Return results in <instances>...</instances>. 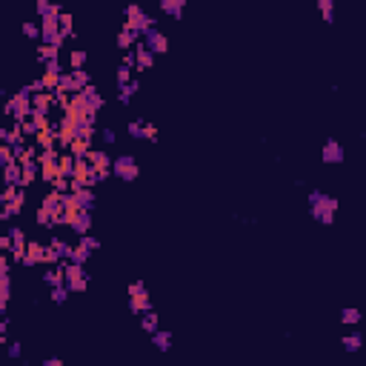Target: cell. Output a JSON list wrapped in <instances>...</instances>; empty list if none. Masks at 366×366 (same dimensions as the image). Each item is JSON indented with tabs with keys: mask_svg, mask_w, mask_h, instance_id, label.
<instances>
[{
	"mask_svg": "<svg viewBox=\"0 0 366 366\" xmlns=\"http://www.w3.org/2000/svg\"><path fill=\"white\" fill-rule=\"evenodd\" d=\"M152 344L158 352H169L172 349V332L169 329H155L152 332Z\"/></svg>",
	"mask_w": 366,
	"mask_h": 366,
	"instance_id": "22",
	"label": "cell"
},
{
	"mask_svg": "<svg viewBox=\"0 0 366 366\" xmlns=\"http://www.w3.org/2000/svg\"><path fill=\"white\" fill-rule=\"evenodd\" d=\"M123 63H126V66H132V69H135V52H126V58H123Z\"/></svg>",
	"mask_w": 366,
	"mask_h": 366,
	"instance_id": "53",
	"label": "cell"
},
{
	"mask_svg": "<svg viewBox=\"0 0 366 366\" xmlns=\"http://www.w3.org/2000/svg\"><path fill=\"white\" fill-rule=\"evenodd\" d=\"M63 283L69 286V292H86L89 286V275L80 263H72L66 260V269H63Z\"/></svg>",
	"mask_w": 366,
	"mask_h": 366,
	"instance_id": "2",
	"label": "cell"
},
{
	"mask_svg": "<svg viewBox=\"0 0 366 366\" xmlns=\"http://www.w3.org/2000/svg\"><path fill=\"white\" fill-rule=\"evenodd\" d=\"M146 140H149V143H158V140H160V137H158V129H155L152 123H146Z\"/></svg>",
	"mask_w": 366,
	"mask_h": 366,
	"instance_id": "52",
	"label": "cell"
},
{
	"mask_svg": "<svg viewBox=\"0 0 366 366\" xmlns=\"http://www.w3.org/2000/svg\"><path fill=\"white\" fill-rule=\"evenodd\" d=\"M340 344H344V352H358L360 346H363V337L355 332V335H344V340H340Z\"/></svg>",
	"mask_w": 366,
	"mask_h": 366,
	"instance_id": "35",
	"label": "cell"
},
{
	"mask_svg": "<svg viewBox=\"0 0 366 366\" xmlns=\"http://www.w3.org/2000/svg\"><path fill=\"white\" fill-rule=\"evenodd\" d=\"M86 52L83 49H75L72 55H69V69H83V66H86Z\"/></svg>",
	"mask_w": 366,
	"mask_h": 366,
	"instance_id": "38",
	"label": "cell"
},
{
	"mask_svg": "<svg viewBox=\"0 0 366 366\" xmlns=\"http://www.w3.org/2000/svg\"><path fill=\"white\" fill-rule=\"evenodd\" d=\"M46 72H52V75H60L63 72V66H60V60L55 58V60H46Z\"/></svg>",
	"mask_w": 366,
	"mask_h": 366,
	"instance_id": "50",
	"label": "cell"
},
{
	"mask_svg": "<svg viewBox=\"0 0 366 366\" xmlns=\"http://www.w3.org/2000/svg\"><path fill=\"white\" fill-rule=\"evenodd\" d=\"M9 243H12V246H9V252H12V260H15V263H20L23 252H26V243H29L20 226H12V229H9Z\"/></svg>",
	"mask_w": 366,
	"mask_h": 366,
	"instance_id": "12",
	"label": "cell"
},
{
	"mask_svg": "<svg viewBox=\"0 0 366 366\" xmlns=\"http://www.w3.org/2000/svg\"><path fill=\"white\" fill-rule=\"evenodd\" d=\"M58 29H60V35H63V37H72V35H75L72 15H63V12H60V17H58Z\"/></svg>",
	"mask_w": 366,
	"mask_h": 366,
	"instance_id": "37",
	"label": "cell"
},
{
	"mask_svg": "<svg viewBox=\"0 0 366 366\" xmlns=\"http://www.w3.org/2000/svg\"><path fill=\"white\" fill-rule=\"evenodd\" d=\"M80 94H83V101H86L89 106L94 109V112H101V109H103V94L97 92V86H92V83H89V86L80 89Z\"/></svg>",
	"mask_w": 366,
	"mask_h": 366,
	"instance_id": "20",
	"label": "cell"
},
{
	"mask_svg": "<svg viewBox=\"0 0 366 366\" xmlns=\"http://www.w3.org/2000/svg\"><path fill=\"white\" fill-rule=\"evenodd\" d=\"M94 192L89 186H83V189H72L69 192V206L72 209H86V212H92L94 209Z\"/></svg>",
	"mask_w": 366,
	"mask_h": 366,
	"instance_id": "10",
	"label": "cell"
},
{
	"mask_svg": "<svg viewBox=\"0 0 366 366\" xmlns=\"http://www.w3.org/2000/svg\"><path fill=\"white\" fill-rule=\"evenodd\" d=\"M52 183H55V189H58V192H69V189H72V180L63 178V175H55V180H52Z\"/></svg>",
	"mask_w": 366,
	"mask_h": 366,
	"instance_id": "47",
	"label": "cell"
},
{
	"mask_svg": "<svg viewBox=\"0 0 366 366\" xmlns=\"http://www.w3.org/2000/svg\"><path fill=\"white\" fill-rule=\"evenodd\" d=\"M112 175H115V178H120L123 183H132V180H137V175H140L137 158H132V155H120V158H115V160H112Z\"/></svg>",
	"mask_w": 366,
	"mask_h": 366,
	"instance_id": "3",
	"label": "cell"
},
{
	"mask_svg": "<svg viewBox=\"0 0 366 366\" xmlns=\"http://www.w3.org/2000/svg\"><path fill=\"white\" fill-rule=\"evenodd\" d=\"M89 163L94 166V169H112V158H109L103 149H94L89 152Z\"/></svg>",
	"mask_w": 366,
	"mask_h": 366,
	"instance_id": "25",
	"label": "cell"
},
{
	"mask_svg": "<svg viewBox=\"0 0 366 366\" xmlns=\"http://www.w3.org/2000/svg\"><path fill=\"white\" fill-rule=\"evenodd\" d=\"M6 326H9V323L3 321V318H0V335H6Z\"/></svg>",
	"mask_w": 366,
	"mask_h": 366,
	"instance_id": "56",
	"label": "cell"
},
{
	"mask_svg": "<svg viewBox=\"0 0 366 366\" xmlns=\"http://www.w3.org/2000/svg\"><path fill=\"white\" fill-rule=\"evenodd\" d=\"M0 318H3V309H0Z\"/></svg>",
	"mask_w": 366,
	"mask_h": 366,
	"instance_id": "58",
	"label": "cell"
},
{
	"mask_svg": "<svg viewBox=\"0 0 366 366\" xmlns=\"http://www.w3.org/2000/svg\"><path fill=\"white\" fill-rule=\"evenodd\" d=\"M69 226H72V232H75L78 237L89 235V232H92V212L69 206Z\"/></svg>",
	"mask_w": 366,
	"mask_h": 366,
	"instance_id": "7",
	"label": "cell"
},
{
	"mask_svg": "<svg viewBox=\"0 0 366 366\" xmlns=\"http://www.w3.org/2000/svg\"><path fill=\"white\" fill-rule=\"evenodd\" d=\"M66 115H72V117H97V112H94V109L83 101V94L78 92V94L69 97V103H66Z\"/></svg>",
	"mask_w": 366,
	"mask_h": 366,
	"instance_id": "11",
	"label": "cell"
},
{
	"mask_svg": "<svg viewBox=\"0 0 366 366\" xmlns=\"http://www.w3.org/2000/svg\"><path fill=\"white\" fill-rule=\"evenodd\" d=\"M0 272H9V258L0 252Z\"/></svg>",
	"mask_w": 366,
	"mask_h": 366,
	"instance_id": "54",
	"label": "cell"
},
{
	"mask_svg": "<svg viewBox=\"0 0 366 366\" xmlns=\"http://www.w3.org/2000/svg\"><path fill=\"white\" fill-rule=\"evenodd\" d=\"M126 132H129V137H135V140H146V120H129Z\"/></svg>",
	"mask_w": 366,
	"mask_h": 366,
	"instance_id": "30",
	"label": "cell"
},
{
	"mask_svg": "<svg viewBox=\"0 0 366 366\" xmlns=\"http://www.w3.org/2000/svg\"><path fill=\"white\" fill-rule=\"evenodd\" d=\"M58 52H60V49H55V46H40V49H37V58L46 63V60H55V58H58Z\"/></svg>",
	"mask_w": 366,
	"mask_h": 366,
	"instance_id": "43",
	"label": "cell"
},
{
	"mask_svg": "<svg viewBox=\"0 0 366 366\" xmlns=\"http://www.w3.org/2000/svg\"><path fill=\"white\" fill-rule=\"evenodd\" d=\"M75 163H78V158H75L72 152H63V155L58 158V175H63V178L72 180V175H75Z\"/></svg>",
	"mask_w": 366,
	"mask_h": 366,
	"instance_id": "21",
	"label": "cell"
},
{
	"mask_svg": "<svg viewBox=\"0 0 366 366\" xmlns=\"http://www.w3.org/2000/svg\"><path fill=\"white\" fill-rule=\"evenodd\" d=\"M37 15L43 17V15H60V6L58 3H52V0H37Z\"/></svg>",
	"mask_w": 366,
	"mask_h": 366,
	"instance_id": "36",
	"label": "cell"
},
{
	"mask_svg": "<svg viewBox=\"0 0 366 366\" xmlns=\"http://www.w3.org/2000/svg\"><path fill=\"white\" fill-rule=\"evenodd\" d=\"M149 309H152V298L146 292L129 295V312L132 315H143V312H149Z\"/></svg>",
	"mask_w": 366,
	"mask_h": 366,
	"instance_id": "16",
	"label": "cell"
},
{
	"mask_svg": "<svg viewBox=\"0 0 366 366\" xmlns=\"http://www.w3.org/2000/svg\"><path fill=\"white\" fill-rule=\"evenodd\" d=\"M335 212H337V201L332 194L321 192V189H312V192H309V215L315 217L318 223L329 226V223L335 221Z\"/></svg>",
	"mask_w": 366,
	"mask_h": 366,
	"instance_id": "1",
	"label": "cell"
},
{
	"mask_svg": "<svg viewBox=\"0 0 366 366\" xmlns=\"http://www.w3.org/2000/svg\"><path fill=\"white\" fill-rule=\"evenodd\" d=\"M46 258V246L43 243H37V240H29L26 243V252H23V258H20V266H37V263H43Z\"/></svg>",
	"mask_w": 366,
	"mask_h": 366,
	"instance_id": "13",
	"label": "cell"
},
{
	"mask_svg": "<svg viewBox=\"0 0 366 366\" xmlns=\"http://www.w3.org/2000/svg\"><path fill=\"white\" fill-rule=\"evenodd\" d=\"M80 246H83L86 252H97V249H101V240L92 237V235H83V237H80Z\"/></svg>",
	"mask_w": 366,
	"mask_h": 366,
	"instance_id": "44",
	"label": "cell"
},
{
	"mask_svg": "<svg viewBox=\"0 0 366 366\" xmlns=\"http://www.w3.org/2000/svg\"><path fill=\"white\" fill-rule=\"evenodd\" d=\"M35 221H37V226H43V229H52V226H55V215H52V212H49L46 206H40V209H37Z\"/></svg>",
	"mask_w": 366,
	"mask_h": 366,
	"instance_id": "33",
	"label": "cell"
},
{
	"mask_svg": "<svg viewBox=\"0 0 366 366\" xmlns=\"http://www.w3.org/2000/svg\"><path fill=\"white\" fill-rule=\"evenodd\" d=\"M3 94H6V92H3V86H0V97H3Z\"/></svg>",
	"mask_w": 366,
	"mask_h": 366,
	"instance_id": "57",
	"label": "cell"
},
{
	"mask_svg": "<svg viewBox=\"0 0 366 366\" xmlns=\"http://www.w3.org/2000/svg\"><path fill=\"white\" fill-rule=\"evenodd\" d=\"M140 43H143L146 49H149L152 55H155V58H158V55H166V52H169V37H166L163 32L158 29V26H149V29H146L143 35H140Z\"/></svg>",
	"mask_w": 366,
	"mask_h": 366,
	"instance_id": "5",
	"label": "cell"
},
{
	"mask_svg": "<svg viewBox=\"0 0 366 366\" xmlns=\"http://www.w3.org/2000/svg\"><path fill=\"white\" fill-rule=\"evenodd\" d=\"M20 166H23V180H20V186H29V183H35V178L40 175V163H37L35 158H26V160H20Z\"/></svg>",
	"mask_w": 366,
	"mask_h": 366,
	"instance_id": "18",
	"label": "cell"
},
{
	"mask_svg": "<svg viewBox=\"0 0 366 366\" xmlns=\"http://www.w3.org/2000/svg\"><path fill=\"white\" fill-rule=\"evenodd\" d=\"M23 35L29 37V40H37V37H40V26H37V23L23 20Z\"/></svg>",
	"mask_w": 366,
	"mask_h": 366,
	"instance_id": "45",
	"label": "cell"
},
{
	"mask_svg": "<svg viewBox=\"0 0 366 366\" xmlns=\"http://www.w3.org/2000/svg\"><path fill=\"white\" fill-rule=\"evenodd\" d=\"M32 109H46V112H49V109H52L49 92H35V94H32Z\"/></svg>",
	"mask_w": 366,
	"mask_h": 366,
	"instance_id": "34",
	"label": "cell"
},
{
	"mask_svg": "<svg viewBox=\"0 0 366 366\" xmlns=\"http://www.w3.org/2000/svg\"><path fill=\"white\" fill-rule=\"evenodd\" d=\"M137 40H140V37H137V32H132L129 26H123V29L115 35V46H117V49H123V52H129L132 46L137 43Z\"/></svg>",
	"mask_w": 366,
	"mask_h": 366,
	"instance_id": "17",
	"label": "cell"
},
{
	"mask_svg": "<svg viewBox=\"0 0 366 366\" xmlns=\"http://www.w3.org/2000/svg\"><path fill=\"white\" fill-rule=\"evenodd\" d=\"M129 80H132V66L120 63L117 66V72H115V83L117 86H123V83H129Z\"/></svg>",
	"mask_w": 366,
	"mask_h": 366,
	"instance_id": "40",
	"label": "cell"
},
{
	"mask_svg": "<svg viewBox=\"0 0 366 366\" xmlns=\"http://www.w3.org/2000/svg\"><path fill=\"white\" fill-rule=\"evenodd\" d=\"M20 355H23V344H20V340H12V344H9V349H6V358L17 360Z\"/></svg>",
	"mask_w": 366,
	"mask_h": 366,
	"instance_id": "46",
	"label": "cell"
},
{
	"mask_svg": "<svg viewBox=\"0 0 366 366\" xmlns=\"http://www.w3.org/2000/svg\"><path fill=\"white\" fill-rule=\"evenodd\" d=\"M58 149H43L40 152V158H37V163H40V178L46 180V183H52L55 180V175H58Z\"/></svg>",
	"mask_w": 366,
	"mask_h": 366,
	"instance_id": "8",
	"label": "cell"
},
{
	"mask_svg": "<svg viewBox=\"0 0 366 366\" xmlns=\"http://www.w3.org/2000/svg\"><path fill=\"white\" fill-rule=\"evenodd\" d=\"M140 326H143V332H155V329H160V318L155 315V309H149V312H143L140 315Z\"/></svg>",
	"mask_w": 366,
	"mask_h": 366,
	"instance_id": "26",
	"label": "cell"
},
{
	"mask_svg": "<svg viewBox=\"0 0 366 366\" xmlns=\"http://www.w3.org/2000/svg\"><path fill=\"white\" fill-rule=\"evenodd\" d=\"M89 258H92V252H86V249H83V246H72V249H69V258H66V260H72V263H80V266H86V260Z\"/></svg>",
	"mask_w": 366,
	"mask_h": 366,
	"instance_id": "27",
	"label": "cell"
},
{
	"mask_svg": "<svg viewBox=\"0 0 366 366\" xmlns=\"http://www.w3.org/2000/svg\"><path fill=\"white\" fill-rule=\"evenodd\" d=\"M140 292H146V283L143 280H132L129 283V295H140Z\"/></svg>",
	"mask_w": 366,
	"mask_h": 366,
	"instance_id": "51",
	"label": "cell"
},
{
	"mask_svg": "<svg viewBox=\"0 0 366 366\" xmlns=\"http://www.w3.org/2000/svg\"><path fill=\"white\" fill-rule=\"evenodd\" d=\"M6 115L12 117L15 123H23L26 117H32V101L29 97H20V94L9 97L6 101Z\"/></svg>",
	"mask_w": 366,
	"mask_h": 366,
	"instance_id": "6",
	"label": "cell"
},
{
	"mask_svg": "<svg viewBox=\"0 0 366 366\" xmlns=\"http://www.w3.org/2000/svg\"><path fill=\"white\" fill-rule=\"evenodd\" d=\"M101 140H103L106 146H112V143L117 140V132H115V129H103V132H101Z\"/></svg>",
	"mask_w": 366,
	"mask_h": 366,
	"instance_id": "49",
	"label": "cell"
},
{
	"mask_svg": "<svg viewBox=\"0 0 366 366\" xmlns=\"http://www.w3.org/2000/svg\"><path fill=\"white\" fill-rule=\"evenodd\" d=\"M132 49H135V66H137V72H146V69H152V66H155V55H152V52L146 49L140 40H137Z\"/></svg>",
	"mask_w": 366,
	"mask_h": 366,
	"instance_id": "14",
	"label": "cell"
},
{
	"mask_svg": "<svg viewBox=\"0 0 366 366\" xmlns=\"http://www.w3.org/2000/svg\"><path fill=\"white\" fill-rule=\"evenodd\" d=\"M32 123L37 126V132L49 129V112L46 109H32Z\"/></svg>",
	"mask_w": 366,
	"mask_h": 366,
	"instance_id": "31",
	"label": "cell"
},
{
	"mask_svg": "<svg viewBox=\"0 0 366 366\" xmlns=\"http://www.w3.org/2000/svg\"><path fill=\"white\" fill-rule=\"evenodd\" d=\"M9 163H15V155H12V146L0 143V169H3V166H9Z\"/></svg>",
	"mask_w": 366,
	"mask_h": 366,
	"instance_id": "42",
	"label": "cell"
},
{
	"mask_svg": "<svg viewBox=\"0 0 366 366\" xmlns=\"http://www.w3.org/2000/svg\"><path fill=\"white\" fill-rule=\"evenodd\" d=\"M0 172H3V180H6V186H20V180H23V166H20V160H15V163L3 166Z\"/></svg>",
	"mask_w": 366,
	"mask_h": 366,
	"instance_id": "15",
	"label": "cell"
},
{
	"mask_svg": "<svg viewBox=\"0 0 366 366\" xmlns=\"http://www.w3.org/2000/svg\"><path fill=\"white\" fill-rule=\"evenodd\" d=\"M340 323H346V326H355V323H360V309H355V306L340 309Z\"/></svg>",
	"mask_w": 366,
	"mask_h": 366,
	"instance_id": "32",
	"label": "cell"
},
{
	"mask_svg": "<svg viewBox=\"0 0 366 366\" xmlns=\"http://www.w3.org/2000/svg\"><path fill=\"white\" fill-rule=\"evenodd\" d=\"M20 132H23L26 137H37V126L32 123V117H26V120L20 123Z\"/></svg>",
	"mask_w": 366,
	"mask_h": 366,
	"instance_id": "48",
	"label": "cell"
},
{
	"mask_svg": "<svg viewBox=\"0 0 366 366\" xmlns=\"http://www.w3.org/2000/svg\"><path fill=\"white\" fill-rule=\"evenodd\" d=\"M132 3H135V0H132Z\"/></svg>",
	"mask_w": 366,
	"mask_h": 366,
	"instance_id": "59",
	"label": "cell"
},
{
	"mask_svg": "<svg viewBox=\"0 0 366 366\" xmlns=\"http://www.w3.org/2000/svg\"><path fill=\"white\" fill-rule=\"evenodd\" d=\"M344 158H346L344 143L335 140V137H329V140L323 143V149H321V160L323 163H329V166H335V163H344Z\"/></svg>",
	"mask_w": 366,
	"mask_h": 366,
	"instance_id": "9",
	"label": "cell"
},
{
	"mask_svg": "<svg viewBox=\"0 0 366 366\" xmlns=\"http://www.w3.org/2000/svg\"><path fill=\"white\" fill-rule=\"evenodd\" d=\"M318 12H321L323 23H335V3L332 0H318Z\"/></svg>",
	"mask_w": 366,
	"mask_h": 366,
	"instance_id": "28",
	"label": "cell"
},
{
	"mask_svg": "<svg viewBox=\"0 0 366 366\" xmlns=\"http://www.w3.org/2000/svg\"><path fill=\"white\" fill-rule=\"evenodd\" d=\"M43 283L46 286H58V283H63V269H55V266L49 263V269H46V275H43Z\"/></svg>",
	"mask_w": 366,
	"mask_h": 366,
	"instance_id": "29",
	"label": "cell"
},
{
	"mask_svg": "<svg viewBox=\"0 0 366 366\" xmlns=\"http://www.w3.org/2000/svg\"><path fill=\"white\" fill-rule=\"evenodd\" d=\"M52 301H55V303H66V301H69V286H66V283L52 286Z\"/></svg>",
	"mask_w": 366,
	"mask_h": 366,
	"instance_id": "39",
	"label": "cell"
},
{
	"mask_svg": "<svg viewBox=\"0 0 366 366\" xmlns=\"http://www.w3.org/2000/svg\"><path fill=\"white\" fill-rule=\"evenodd\" d=\"M137 92H140V83H137V80H129V83L117 86V103H123V106H126V103H129Z\"/></svg>",
	"mask_w": 366,
	"mask_h": 366,
	"instance_id": "23",
	"label": "cell"
},
{
	"mask_svg": "<svg viewBox=\"0 0 366 366\" xmlns=\"http://www.w3.org/2000/svg\"><path fill=\"white\" fill-rule=\"evenodd\" d=\"M37 146H40V149H58V132L52 129H43V132H37Z\"/></svg>",
	"mask_w": 366,
	"mask_h": 366,
	"instance_id": "24",
	"label": "cell"
},
{
	"mask_svg": "<svg viewBox=\"0 0 366 366\" xmlns=\"http://www.w3.org/2000/svg\"><path fill=\"white\" fill-rule=\"evenodd\" d=\"M43 366H63V360H60V358H46Z\"/></svg>",
	"mask_w": 366,
	"mask_h": 366,
	"instance_id": "55",
	"label": "cell"
},
{
	"mask_svg": "<svg viewBox=\"0 0 366 366\" xmlns=\"http://www.w3.org/2000/svg\"><path fill=\"white\" fill-rule=\"evenodd\" d=\"M183 9H186V0H160V12L169 15L172 20H180V17H183Z\"/></svg>",
	"mask_w": 366,
	"mask_h": 366,
	"instance_id": "19",
	"label": "cell"
},
{
	"mask_svg": "<svg viewBox=\"0 0 366 366\" xmlns=\"http://www.w3.org/2000/svg\"><path fill=\"white\" fill-rule=\"evenodd\" d=\"M69 72H72V80H75V86L78 89L89 86V72L86 69H69Z\"/></svg>",
	"mask_w": 366,
	"mask_h": 366,
	"instance_id": "41",
	"label": "cell"
},
{
	"mask_svg": "<svg viewBox=\"0 0 366 366\" xmlns=\"http://www.w3.org/2000/svg\"><path fill=\"white\" fill-rule=\"evenodd\" d=\"M123 26H129V29L137 32V37H140L149 26H155V20H152L143 9L137 6V3H129V6H126V23H123Z\"/></svg>",
	"mask_w": 366,
	"mask_h": 366,
	"instance_id": "4",
	"label": "cell"
}]
</instances>
